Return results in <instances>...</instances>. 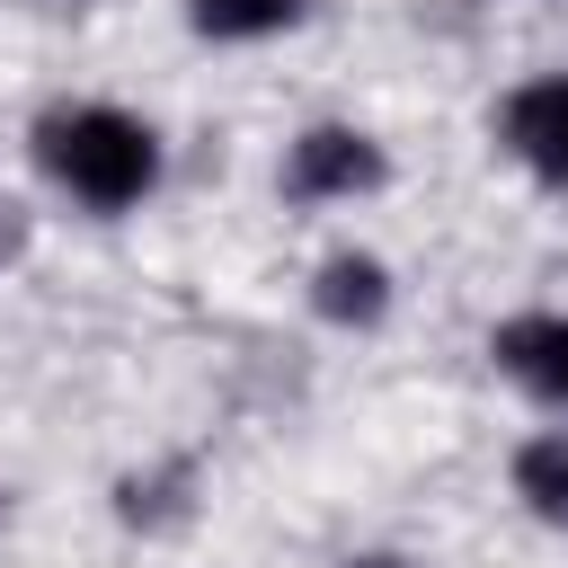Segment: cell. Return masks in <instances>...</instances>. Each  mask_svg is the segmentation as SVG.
<instances>
[{
    "label": "cell",
    "instance_id": "1",
    "mask_svg": "<svg viewBox=\"0 0 568 568\" xmlns=\"http://www.w3.org/2000/svg\"><path fill=\"white\" fill-rule=\"evenodd\" d=\"M36 151H44V169H53L80 204H98V213L151 195V178H160L151 124H133V115H115V106H62V115H44V124H36Z\"/></svg>",
    "mask_w": 568,
    "mask_h": 568
},
{
    "label": "cell",
    "instance_id": "2",
    "mask_svg": "<svg viewBox=\"0 0 568 568\" xmlns=\"http://www.w3.org/2000/svg\"><path fill=\"white\" fill-rule=\"evenodd\" d=\"M373 178H382V151L346 124H320V133L293 142V195H355Z\"/></svg>",
    "mask_w": 568,
    "mask_h": 568
},
{
    "label": "cell",
    "instance_id": "3",
    "mask_svg": "<svg viewBox=\"0 0 568 568\" xmlns=\"http://www.w3.org/2000/svg\"><path fill=\"white\" fill-rule=\"evenodd\" d=\"M506 142H515L541 178H559V186H568V71H559V80L515 89V106H506Z\"/></svg>",
    "mask_w": 568,
    "mask_h": 568
},
{
    "label": "cell",
    "instance_id": "4",
    "mask_svg": "<svg viewBox=\"0 0 568 568\" xmlns=\"http://www.w3.org/2000/svg\"><path fill=\"white\" fill-rule=\"evenodd\" d=\"M497 355H506V373H524L532 390L568 399V320H506V328H497Z\"/></svg>",
    "mask_w": 568,
    "mask_h": 568
},
{
    "label": "cell",
    "instance_id": "5",
    "mask_svg": "<svg viewBox=\"0 0 568 568\" xmlns=\"http://www.w3.org/2000/svg\"><path fill=\"white\" fill-rule=\"evenodd\" d=\"M515 488L532 497V515L568 524V435H541V444H524V462H515Z\"/></svg>",
    "mask_w": 568,
    "mask_h": 568
},
{
    "label": "cell",
    "instance_id": "6",
    "mask_svg": "<svg viewBox=\"0 0 568 568\" xmlns=\"http://www.w3.org/2000/svg\"><path fill=\"white\" fill-rule=\"evenodd\" d=\"M320 302H328L337 320H373V311H382V266H373V257H328Z\"/></svg>",
    "mask_w": 568,
    "mask_h": 568
},
{
    "label": "cell",
    "instance_id": "7",
    "mask_svg": "<svg viewBox=\"0 0 568 568\" xmlns=\"http://www.w3.org/2000/svg\"><path fill=\"white\" fill-rule=\"evenodd\" d=\"M302 0H195V27L204 36H266V27H293Z\"/></svg>",
    "mask_w": 568,
    "mask_h": 568
},
{
    "label": "cell",
    "instance_id": "8",
    "mask_svg": "<svg viewBox=\"0 0 568 568\" xmlns=\"http://www.w3.org/2000/svg\"><path fill=\"white\" fill-rule=\"evenodd\" d=\"M355 568H399V559H355Z\"/></svg>",
    "mask_w": 568,
    "mask_h": 568
}]
</instances>
